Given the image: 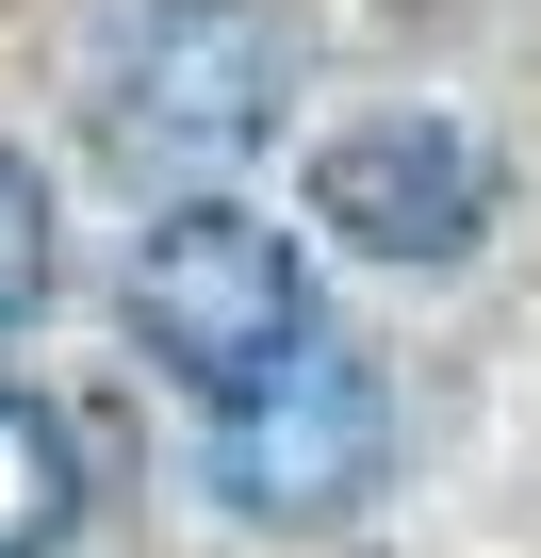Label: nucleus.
<instances>
[{
	"label": "nucleus",
	"instance_id": "f257e3e1",
	"mask_svg": "<svg viewBox=\"0 0 541 558\" xmlns=\"http://www.w3.org/2000/svg\"><path fill=\"white\" fill-rule=\"evenodd\" d=\"M132 345H148L197 411H230L246 378H280V362L312 345V263H296V230L246 214V197L148 214V230H132Z\"/></svg>",
	"mask_w": 541,
	"mask_h": 558
},
{
	"label": "nucleus",
	"instance_id": "f03ea898",
	"mask_svg": "<svg viewBox=\"0 0 541 558\" xmlns=\"http://www.w3.org/2000/svg\"><path fill=\"white\" fill-rule=\"evenodd\" d=\"M378 460H394V395H378V362H361L345 329H312L280 378H246V395L213 411V476H230V509H262V525L361 509Z\"/></svg>",
	"mask_w": 541,
	"mask_h": 558
},
{
	"label": "nucleus",
	"instance_id": "7ed1b4c3",
	"mask_svg": "<svg viewBox=\"0 0 541 558\" xmlns=\"http://www.w3.org/2000/svg\"><path fill=\"white\" fill-rule=\"evenodd\" d=\"M262 116H280V17H246V0H164V17L115 50V165H164V181H213L262 148Z\"/></svg>",
	"mask_w": 541,
	"mask_h": 558
},
{
	"label": "nucleus",
	"instance_id": "20e7f679",
	"mask_svg": "<svg viewBox=\"0 0 541 558\" xmlns=\"http://www.w3.org/2000/svg\"><path fill=\"white\" fill-rule=\"evenodd\" d=\"M312 230H345V246H378V263H459V246L492 230V148H476L459 116H361V132H329V165H312Z\"/></svg>",
	"mask_w": 541,
	"mask_h": 558
},
{
	"label": "nucleus",
	"instance_id": "39448f33",
	"mask_svg": "<svg viewBox=\"0 0 541 558\" xmlns=\"http://www.w3.org/2000/svg\"><path fill=\"white\" fill-rule=\"evenodd\" d=\"M83 525V444L50 395H0V558H66Z\"/></svg>",
	"mask_w": 541,
	"mask_h": 558
},
{
	"label": "nucleus",
	"instance_id": "423d86ee",
	"mask_svg": "<svg viewBox=\"0 0 541 558\" xmlns=\"http://www.w3.org/2000/svg\"><path fill=\"white\" fill-rule=\"evenodd\" d=\"M34 296H50V181L0 148V329H17Z\"/></svg>",
	"mask_w": 541,
	"mask_h": 558
}]
</instances>
